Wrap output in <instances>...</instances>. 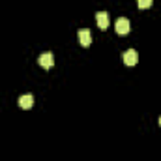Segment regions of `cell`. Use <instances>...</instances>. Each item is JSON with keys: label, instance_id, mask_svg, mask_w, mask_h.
I'll use <instances>...</instances> for the list:
<instances>
[{"label": "cell", "instance_id": "6da1fadb", "mask_svg": "<svg viewBox=\"0 0 161 161\" xmlns=\"http://www.w3.org/2000/svg\"><path fill=\"white\" fill-rule=\"evenodd\" d=\"M114 28H116V32H118L120 36H125V34L131 30V23H129V19H125V17H118Z\"/></svg>", "mask_w": 161, "mask_h": 161}, {"label": "cell", "instance_id": "7a4b0ae2", "mask_svg": "<svg viewBox=\"0 0 161 161\" xmlns=\"http://www.w3.org/2000/svg\"><path fill=\"white\" fill-rule=\"evenodd\" d=\"M122 58H124V64H125V66H129V68H131V66H135V64L139 62V54H137V51H135V49H127V51L122 54Z\"/></svg>", "mask_w": 161, "mask_h": 161}, {"label": "cell", "instance_id": "3957f363", "mask_svg": "<svg viewBox=\"0 0 161 161\" xmlns=\"http://www.w3.org/2000/svg\"><path fill=\"white\" fill-rule=\"evenodd\" d=\"M38 62H40V66L43 69H51V68L54 66V56H53L51 53H43L40 58H38Z\"/></svg>", "mask_w": 161, "mask_h": 161}, {"label": "cell", "instance_id": "277c9868", "mask_svg": "<svg viewBox=\"0 0 161 161\" xmlns=\"http://www.w3.org/2000/svg\"><path fill=\"white\" fill-rule=\"evenodd\" d=\"M77 38H79V43L82 47H88L92 43V34H90L88 28H80L79 32H77Z\"/></svg>", "mask_w": 161, "mask_h": 161}, {"label": "cell", "instance_id": "5b68a950", "mask_svg": "<svg viewBox=\"0 0 161 161\" xmlns=\"http://www.w3.org/2000/svg\"><path fill=\"white\" fill-rule=\"evenodd\" d=\"M96 21H97V26L101 30L109 28V15H107V11H97L96 13Z\"/></svg>", "mask_w": 161, "mask_h": 161}, {"label": "cell", "instance_id": "8992f818", "mask_svg": "<svg viewBox=\"0 0 161 161\" xmlns=\"http://www.w3.org/2000/svg\"><path fill=\"white\" fill-rule=\"evenodd\" d=\"M17 103H19L21 109H30V107L34 105V96H32V94H23Z\"/></svg>", "mask_w": 161, "mask_h": 161}, {"label": "cell", "instance_id": "52a82bcc", "mask_svg": "<svg viewBox=\"0 0 161 161\" xmlns=\"http://www.w3.org/2000/svg\"><path fill=\"white\" fill-rule=\"evenodd\" d=\"M152 2H154V0H137V4H139L141 9H148V8L152 6Z\"/></svg>", "mask_w": 161, "mask_h": 161}, {"label": "cell", "instance_id": "ba28073f", "mask_svg": "<svg viewBox=\"0 0 161 161\" xmlns=\"http://www.w3.org/2000/svg\"><path fill=\"white\" fill-rule=\"evenodd\" d=\"M159 125H161V116H159Z\"/></svg>", "mask_w": 161, "mask_h": 161}]
</instances>
